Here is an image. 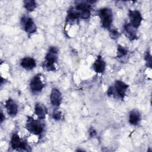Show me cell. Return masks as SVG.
Listing matches in <instances>:
<instances>
[{
    "label": "cell",
    "instance_id": "7402d4cb",
    "mask_svg": "<svg viewBox=\"0 0 152 152\" xmlns=\"http://www.w3.org/2000/svg\"><path fill=\"white\" fill-rule=\"evenodd\" d=\"M109 34H110V36L113 39H118V37L120 35L118 31L116 29H115V28L110 29V33Z\"/></svg>",
    "mask_w": 152,
    "mask_h": 152
},
{
    "label": "cell",
    "instance_id": "7c38bea8",
    "mask_svg": "<svg viewBox=\"0 0 152 152\" xmlns=\"http://www.w3.org/2000/svg\"><path fill=\"white\" fill-rule=\"evenodd\" d=\"M5 107L8 114L10 116H14L17 115L18 112V106L13 99L11 98L8 99L5 102Z\"/></svg>",
    "mask_w": 152,
    "mask_h": 152
},
{
    "label": "cell",
    "instance_id": "8fae6325",
    "mask_svg": "<svg viewBox=\"0 0 152 152\" xmlns=\"http://www.w3.org/2000/svg\"><path fill=\"white\" fill-rule=\"evenodd\" d=\"M124 32L128 39L131 41L137 39L138 38L137 34V29L134 28L130 23H125L124 24Z\"/></svg>",
    "mask_w": 152,
    "mask_h": 152
},
{
    "label": "cell",
    "instance_id": "ba28073f",
    "mask_svg": "<svg viewBox=\"0 0 152 152\" xmlns=\"http://www.w3.org/2000/svg\"><path fill=\"white\" fill-rule=\"evenodd\" d=\"M128 15L130 20V24L136 29L138 28L142 21V17L138 10H129Z\"/></svg>",
    "mask_w": 152,
    "mask_h": 152
},
{
    "label": "cell",
    "instance_id": "8992f818",
    "mask_svg": "<svg viewBox=\"0 0 152 152\" xmlns=\"http://www.w3.org/2000/svg\"><path fill=\"white\" fill-rule=\"evenodd\" d=\"M75 10L79 12L80 18L88 19L91 15V4L88 2H79L75 5Z\"/></svg>",
    "mask_w": 152,
    "mask_h": 152
},
{
    "label": "cell",
    "instance_id": "3957f363",
    "mask_svg": "<svg viewBox=\"0 0 152 152\" xmlns=\"http://www.w3.org/2000/svg\"><path fill=\"white\" fill-rule=\"evenodd\" d=\"M26 128L30 133L39 136L43 132L44 125L40 121L34 119L32 117L27 116Z\"/></svg>",
    "mask_w": 152,
    "mask_h": 152
},
{
    "label": "cell",
    "instance_id": "ac0fdd59",
    "mask_svg": "<svg viewBox=\"0 0 152 152\" xmlns=\"http://www.w3.org/2000/svg\"><path fill=\"white\" fill-rule=\"evenodd\" d=\"M24 7L28 11H33L36 7V3L34 0H26L24 1Z\"/></svg>",
    "mask_w": 152,
    "mask_h": 152
},
{
    "label": "cell",
    "instance_id": "44dd1931",
    "mask_svg": "<svg viewBox=\"0 0 152 152\" xmlns=\"http://www.w3.org/2000/svg\"><path fill=\"white\" fill-rule=\"evenodd\" d=\"M145 61L146 62V65L148 67H151V55L150 52H147L145 55Z\"/></svg>",
    "mask_w": 152,
    "mask_h": 152
},
{
    "label": "cell",
    "instance_id": "277c9868",
    "mask_svg": "<svg viewBox=\"0 0 152 152\" xmlns=\"http://www.w3.org/2000/svg\"><path fill=\"white\" fill-rule=\"evenodd\" d=\"M98 14L102 26L104 28H110L113 21V14L111 9L106 7L102 8L99 10Z\"/></svg>",
    "mask_w": 152,
    "mask_h": 152
},
{
    "label": "cell",
    "instance_id": "d6986e66",
    "mask_svg": "<svg viewBox=\"0 0 152 152\" xmlns=\"http://www.w3.org/2000/svg\"><path fill=\"white\" fill-rule=\"evenodd\" d=\"M128 52V49L126 47L118 45L117 48V58H121L127 55Z\"/></svg>",
    "mask_w": 152,
    "mask_h": 152
},
{
    "label": "cell",
    "instance_id": "5b68a950",
    "mask_svg": "<svg viewBox=\"0 0 152 152\" xmlns=\"http://www.w3.org/2000/svg\"><path fill=\"white\" fill-rule=\"evenodd\" d=\"M10 144L12 148L16 150H26L28 151V148L30 147L27 145V142L20 138V136L18 135L17 133H15L12 135Z\"/></svg>",
    "mask_w": 152,
    "mask_h": 152
},
{
    "label": "cell",
    "instance_id": "603a6c76",
    "mask_svg": "<svg viewBox=\"0 0 152 152\" xmlns=\"http://www.w3.org/2000/svg\"><path fill=\"white\" fill-rule=\"evenodd\" d=\"M89 135H90V136L91 137H94V136L96 135V130H95L94 128H92V127H91V128H90V130H89Z\"/></svg>",
    "mask_w": 152,
    "mask_h": 152
},
{
    "label": "cell",
    "instance_id": "30bf717a",
    "mask_svg": "<svg viewBox=\"0 0 152 152\" xmlns=\"http://www.w3.org/2000/svg\"><path fill=\"white\" fill-rule=\"evenodd\" d=\"M62 97L60 91L56 88H53L50 95V100L52 105L55 107L59 106L62 102Z\"/></svg>",
    "mask_w": 152,
    "mask_h": 152
},
{
    "label": "cell",
    "instance_id": "9a60e30c",
    "mask_svg": "<svg viewBox=\"0 0 152 152\" xmlns=\"http://www.w3.org/2000/svg\"><path fill=\"white\" fill-rule=\"evenodd\" d=\"M36 65V61L34 58L31 57H25L23 58L21 61V66L27 70H31L33 69L34 68H35Z\"/></svg>",
    "mask_w": 152,
    "mask_h": 152
},
{
    "label": "cell",
    "instance_id": "cb8c5ba5",
    "mask_svg": "<svg viewBox=\"0 0 152 152\" xmlns=\"http://www.w3.org/2000/svg\"><path fill=\"white\" fill-rule=\"evenodd\" d=\"M1 122H2V121L5 119V117H4V115H3L2 112H1Z\"/></svg>",
    "mask_w": 152,
    "mask_h": 152
},
{
    "label": "cell",
    "instance_id": "5bb4252c",
    "mask_svg": "<svg viewBox=\"0 0 152 152\" xmlns=\"http://www.w3.org/2000/svg\"><path fill=\"white\" fill-rule=\"evenodd\" d=\"M34 113L39 120H42L45 118L48 113V109L43 104L37 103L34 107Z\"/></svg>",
    "mask_w": 152,
    "mask_h": 152
},
{
    "label": "cell",
    "instance_id": "4fadbf2b",
    "mask_svg": "<svg viewBox=\"0 0 152 152\" xmlns=\"http://www.w3.org/2000/svg\"><path fill=\"white\" fill-rule=\"evenodd\" d=\"M94 71L99 74L103 73L106 68V63L101 56H99L93 64Z\"/></svg>",
    "mask_w": 152,
    "mask_h": 152
},
{
    "label": "cell",
    "instance_id": "7a4b0ae2",
    "mask_svg": "<svg viewBox=\"0 0 152 152\" xmlns=\"http://www.w3.org/2000/svg\"><path fill=\"white\" fill-rule=\"evenodd\" d=\"M129 86L121 80L115 81L113 86H110L107 90V95L118 96V98L123 100L126 94V90Z\"/></svg>",
    "mask_w": 152,
    "mask_h": 152
},
{
    "label": "cell",
    "instance_id": "e0dca14e",
    "mask_svg": "<svg viewBox=\"0 0 152 152\" xmlns=\"http://www.w3.org/2000/svg\"><path fill=\"white\" fill-rule=\"evenodd\" d=\"M80 18V15L79 12L75 10V8H71L67 12L66 20L67 21H75L78 20Z\"/></svg>",
    "mask_w": 152,
    "mask_h": 152
},
{
    "label": "cell",
    "instance_id": "ffe728a7",
    "mask_svg": "<svg viewBox=\"0 0 152 152\" xmlns=\"http://www.w3.org/2000/svg\"><path fill=\"white\" fill-rule=\"evenodd\" d=\"M52 118L55 121H59L62 118V113L58 110H55L52 115Z\"/></svg>",
    "mask_w": 152,
    "mask_h": 152
},
{
    "label": "cell",
    "instance_id": "9c48e42d",
    "mask_svg": "<svg viewBox=\"0 0 152 152\" xmlns=\"http://www.w3.org/2000/svg\"><path fill=\"white\" fill-rule=\"evenodd\" d=\"M44 87V84L41 80L40 74H38L36 75L30 81V87L31 91L34 93H39L42 91Z\"/></svg>",
    "mask_w": 152,
    "mask_h": 152
},
{
    "label": "cell",
    "instance_id": "6da1fadb",
    "mask_svg": "<svg viewBox=\"0 0 152 152\" xmlns=\"http://www.w3.org/2000/svg\"><path fill=\"white\" fill-rule=\"evenodd\" d=\"M58 55V49L55 46L50 47L46 53L42 67L48 71H55V64L57 62Z\"/></svg>",
    "mask_w": 152,
    "mask_h": 152
},
{
    "label": "cell",
    "instance_id": "52a82bcc",
    "mask_svg": "<svg viewBox=\"0 0 152 152\" xmlns=\"http://www.w3.org/2000/svg\"><path fill=\"white\" fill-rule=\"evenodd\" d=\"M21 24L22 28L28 34H33L36 31V26L31 18L24 15L21 18Z\"/></svg>",
    "mask_w": 152,
    "mask_h": 152
},
{
    "label": "cell",
    "instance_id": "2e32d148",
    "mask_svg": "<svg viewBox=\"0 0 152 152\" xmlns=\"http://www.w3.org/2000/svg\"><path fill=\"white\" fill-rule=\"evenodd\" d=\"M141 119V116L138 110L136 109L132 110L129 115V122L132 125H137Z\"/></svg>",
    "mask_w": 152,
    "mask_h": 152
}]
</instances>
